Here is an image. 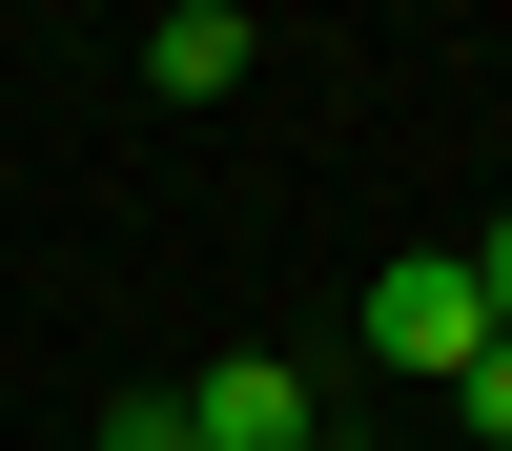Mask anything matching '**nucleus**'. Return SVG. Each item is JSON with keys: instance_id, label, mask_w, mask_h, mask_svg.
Returning a JSON list of instances; mask_svg holds the SVG:
<instances>
[{"instance_id": "nucleus-1", "label": "nucleus", "mask_w": 512, "mask_h": 451, "mask_svg": "<svg viewBox=\"0 0 512 451\" xmlns=\"http://www.w3.org/2000/svg\"><path fill=\"white\" fill-rule=\"evenodd\" d=\"M369 349L451 390V369L492 349V308H472V246H410V267H369Z\"/></svg>"}, {"instance_id": "nucleus-6", "label": "nucleus", "mask_w": 512, "mask_h": 451, "mask_svg": "<svg viewBox=\"0 0 512 451\" xmlns=\"http://www.w3.org/2000/svg\"><path fill=\"white\" fill-rule=\"evenodd\" d=\"M472 308H492V328H512V226H472Z\"/></svg>"}, {"instance_id": "nucleus-2", "label": "nucleus", "mask_w": 512, "mask_h": 451, "mask_svg": "<svg viewBox=\"0 0 512 451\" xmlns=\"http://www.w3.org/2000/svg\"><path fill=\"white\" fill-rule=\"evenodd\" d=\"M185 431H205V451H308L328 390H308L287 349H246V369H205V390H185Z\"/></svg>"}, {"instance_id": "nucleus-4", "label": "nucleus", "mask_w": 512, "mask_h": 451, "mask_svg": "<svg viewBox=\"0 0 512 451\" xmlns=\"http://www.w3.org/2000/svg\"><path fill=\"white\" fill-rule=\"evenodd\" d=\"M451 431H472V451H512V328H492L472 369H451Z\"/></svg>"}, {"instance_id": "nucleus-3", "label": "nucleus", "mask_w": 512, "mask_h": 451, "mask_svg": "<svg viewBox=\"0 0 512 451\" xmlns=\"http://www.w3.org/2000/svg\"><path fill=\"white\" fill-rule=\"evenodd\" d=\"M246 62H267V41H246V0H164V21H144V82H164V103H226Z\"/></svg>"}, {"instance_id": "nucleus-5", "label": "nucleus", "mask_w": 512, "mask_h": 451, "mask_svg": "<svg viewBox=\"0 0 512 451\" xmlns=\"http://www.w3.org/2000/svg\"><path fill=\"white\" fill-rule=\"evenodd\" d=\"M103 451H205V431H185V390H123V410H103Z\"/></svg>"}]
</instances>
